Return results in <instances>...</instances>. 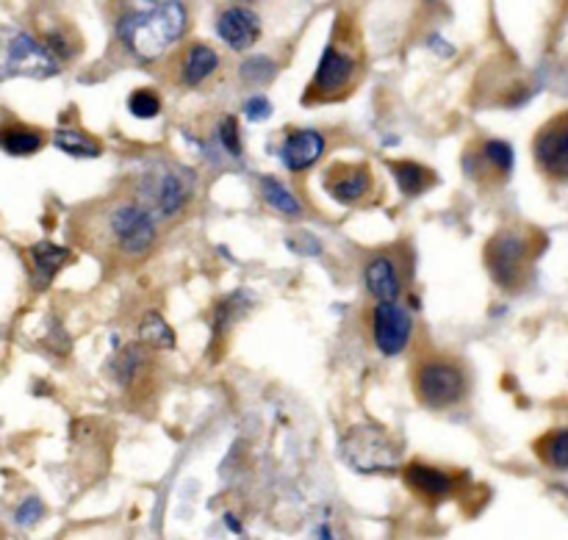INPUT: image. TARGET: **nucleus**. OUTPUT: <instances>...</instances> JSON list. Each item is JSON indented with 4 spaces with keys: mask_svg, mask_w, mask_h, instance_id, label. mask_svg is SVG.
I'll list each match as a JSON object with an SVG mask.
<instances>
[{
    "mask_svg": "<svg viewBox=\"0 0 568 540\" xmlns=\"http://www.w3.org/2000/svg\"><path fill=\"white\" fill-rule=\"evenodd\" d=\"M116 37L139 59H159L186 31L183 0H116Z\"/></svg>",
    "mask_w": 568,
    "mask_h": 540,
    "instance_id": "nucleus-1",
    "label": "nucleus"
},
{
    "mask_svg": "<svg viewBox=\"0 0 568 540\" xmlns=\"http://www.w3.org/2000/svg\"><path fill=\"white\" fill-rule=\"evenodd\" d=\"M361 72H364V53H361L358 37L353 28L338 26L322 53L314 81L308 83L305 103H331V100L347 98L358 86Z\"/></svg>",
    "mask_w": 568,
    "mask_h": 540,
    "instance_id": "nucleus-2",
    "label": "nucleus"
},
{
    "mask_svg": "<svg viewBox=\"0 0 568 540\" xmlns=\"http://www.w3.org/2000/svg\"><path fill=\"white\" fill-rule=\"evenodd\" d=\"M194 194L192 170L181 164H153L139 181V197L144 208L159 216H178Z\"/></svg>",
    "mask_w": 568,
    "mask_h": 540,
    "instance_id": "nucleus-3",
    "label": "nucleus"
},
{
    "mask_svg": "<svg viewBox=\"0 0 568 540\" xmlns=\"http://www.w3.org/2000/svg\"><path fill=\"white\" fill-rule=\"evenodd\" d=\"M342 455L361 475H392L399 466V447L383 427L355 425L342 438Z\"/></svg>",
    "mask_w": 568,
    "mask_h": 540,
    "instance_id": "nucleus-4",
    "label": "nucleus"
},
{
    "mask_svg": "<svg viewBox=\"0 0 568 540\" xmlns=\"http://www.w3.org/2000/svg\"><path fill=\"white\" fill-rule=\"evenodd\" d=\"M532 261V236L519 227H505L491 242L486 244V266L491 272L494 283L508 292L525 283L527 269Z\"/></svg>",
    "mask_w": 568,
    "mask_h": 540,
    "instance_id": "nucleus-5",
    "label": "nucleus"
},
{
    "mask_svg": "<svg viewBox=\"0 0 568 540\" xmlns=\"http://www.w3.org/2000/svg\"><path fill=\"white\" fill-rule=\"evenodd\" d=\"M466 371L455 360L430 358L414 369V394L425 408L444 410L466 397Z\"/></svg>",
    "mask_w": 568,
    "mask_h": 540,
    "instance_id": "nucleus-6",
    "label": "nucleus"
},
{
    "mask_svg": "<svg viewBox=\"0 0 568 540\" xmlns=\"http://www.w3.org/2000/svg\"><path fill=\"white\" fill-rule=\"evenodd\" d=\"M153 211L144 208L142 203H120L109 211V238L114 242L116 253L128 258H142L155 244V220Z\"/></svg>",
    "mask_w": 568,
    "mask_h": 540,
    "instance_id": "nucleus-7",
    "label": "nucleus"
},
{
    "mask_svg": "<svg viewBox=\"0 0 568 540\" xmlns=\"http://www.w3.org/2000/svg\"><path fill=\"white\" fill-rule=\"evenodd\" d=\"M414 336V316L394 299V303H377L372 310V342L383 355L394 358L408 349Z\"/></svg>",
    "mask_w": 568,
    "mask_h": 540,
    "instance_id": "nucleus-8",
    "label": "nucleus"
},
{
    "mask_svg": "<svg viewBox=\"0 0 568 540\" xmlns=\"http://www.w3.org/2000/svg\"><path fill=\"white\" fill-rule=\"evenodd\" d=\"M6 75H26V78H53L59 75V64H55L53 53L48 44H39L37 39L28 33H14L6 48L3 61Z\"/></svg>",
    "mask_w": 568,
    "mask_h": 540,
    "instance_id": "nucleus-9",
    "label": "nucleus"
},
{
    "mask_svg": "<svg viewBox=\"0 0 568 540\" xmlns=\"http://www.w3.org/2000/svg\"><path fill=\"white\" fill-rule=\"evenodd\" d=\"M325 192L342 205H364L375 197V175L366 164L338 161L327 166Z\"/></svg>",
    "mask_w": 568,
    "mask_h": 540,
    "instance_id": "nucleus-10",
    "label": "nucleus"
},
{
    "mask_svg": "<svg viewBox=\"0 0 568 540\" xmlns=\"http://www.w3.org/2000/svg\"><path fill=\"white\" fill-rule=\"evenodd\" d=\"M538 166L552 181H568V114L549 120L532 142Z\"/></svg>",
    "mask_w": 568,
    "mask_h": 540,
    "instance_id": "nucleus-11",
    "label": "nucleus"
},
{
    "mask_svg": "<svg viewBox=\"0 0 568 540\" xmlns=\"http://www.w3.org/2000/svg\"><path fill=\"white\" fill-rule=\"evenodd\" d=\"M514 161L516 153L508 142H503V139H486V142L477 144V147H471L464 155V172L469 177H475V181H483L486 172H491L494 177L505 181L514 172Z\"/></svg>",
    "mask_w": 568,
    "mask_h": 540,
    "instance_id": "nucleus-12",
    "label": "nucleus"
},
{
    "mask_svg": "<svg viewBox=\"0 0 568 540\" xmlns=\"http://www.w3.org/2000/svg\"><path fill=\"white\" fill-rule=\"evenodd\" d=\"M216 33L236 53L253 48L261 37V17L247 6H231L216 17Z\"/></svg>",
    "mask_w": 568,
    "mask_h": 540,
    "instance_id": "nucleus-13",
    "label": "nucleus"
},
{
    "mask_svg": "<svg viewBox=\"0 0 568 540\" xmlns=\"http://www.w3.org/2000/svg\"><path fill=\"white\" fill-rule=\"evenodd\" d=\"M325 155V136L311 128H297L288 131L283 139L281 161L288 172H305Z\"/></svg>",
    "mask_w": 568,
    "mask_h": 540,
    "instance_id": "nucleus-14",
    "label": "nucleus"
},
{
    "mask_svg": "<svg viewBox=\"0 0 568 540\" xmlns=\"http://www.w3.org/2000/svg\"><path fill=\"white\" fill-rule=\"evenodd\" d=\"M366 292L377 299V303H394L403 294V277H399L397 261L388 253L375 255L364 269Z\"/></svg>",
    "mask_w": 568,
    "mask_h": 540,
    "instance_id": "nucleus-15",
    "label": "nucleus"
},
{
    "mask_svg": "<svg viewBox=\"0 0 568 540\" xmlns=\"http://www.w3.org/2000/svg\"><path fill=\"white\" fill-rule=\"evenodd\" d=\"M405 482H408L410 491L419 493L422 499H430V502H442L455 493V477L427 463H410L405 469Z\"/></svg>",
    "mask_w": 568,
    "mask_h": 540,
    "instance_id": "nucleus-16",
    "label": "nucleus"
},
{
    "mask_svg": "<svg viewBox=\"0 0 568 540\" xmlns=\"http://www.w3.org/2000/svg\"><path fill=\"white\" fill-rule=\"evenodd\" d=\"M28 258H31V281L33 288H48L53 283V277L59 275L61 266L70 261V249L55 247L50 242H39L28 249Z\"/></svg>",
    "mask_w": 568,
    "mask_h": 540,
    "instance_id": "nucleus-17",
    "label": "nucleus"
},
{
    "mask_svg": "<svg viewBox=\"0 0 568 540\" xmlns=\"http://www.w3.org/2000/svg\"><path fill=\"white\" fill-rule=\"evenodd\" d=\"M220 67V55H216L214 48L209 44H189L186 53H183L181 61V78L186 86H200L203 81H209L211 75Z\"/></svg>",
    "mask_w": 568,
    "mask_h": 540,
    "instance_id": "nucleus-18",
    "label": "nucleus"
},
{
    "mask_svg": "<svg viewBox=\"0 0 568 540\" xmlns=\"http://www.w3.org/2000/svg\"><path fill=\"white\" fill-rule=\"evenodd\" d=\"M0 144L9 155H33L37 150H42L44 133L31 125H22V122H9L0 131Z\"/></svg>",
    "mask_w": 568,
    "mask_h": 540,
    "instance_id": "nucleus-19",
    "label": "nucleus"
},
{
    "mask_svg": "<svg viewBox=\"0 0 568 540\" xmlns=\"http://www.w3.org/2000/svg\"><path fill=\"white\" fill-rule=\"evenodd\" d=\"M392 172L399 192L408 194V197H419L436 183V175L416 161H392Z\"/></svg>",
    "mask_w": 568,
    "mask_h": 540,
    "instance_id": "nucleus-20",
    "label": "nucleus"
},
{
    "mask_svg": "<svg viewBox=\"0 0 568 540\" xmlns=\"http://www.w3.org/2000/svg\"><path fill=\"white\" fill-rule=\"evenodd\" d=\"M53 144L61 150V153L72 155V159H98V155L103 153L98 139L78 131V128H61V131H55Z\"/></svg>",
    "mask_w": 568,
    "mask_h": 540,
    "instance_id": "nucleus-21",
    "label": "nucleus"
},
{
    "mask_svg": "<svg viewBox=\"0 0 568 540\" xmlns=\"http://www.w3.org/2000/svg\"><path fill=\"white\" fill-rule=\"evenodd\" d=\"M536 452L549 469L568 471V427L547 432V436L536 444Z\"/></svg>",
    "mask_w": 568,
    "mask_h": 540,
    "instance_id": "nucleus-22",
    "label": "nucleus"
},
{
    "mask_svg": "<svg viewBox=\"0 0 568 540\" xmlns=\"http://www.w3.org/2000/svg\"><path fill=\"white\" fill-rule=\"evenodd\" d=\"M261 197H264V203L270 205V208H275L277 214H286V216L303 214L300 200L294 197V194L277 181V177H264V181H261Z\"/></svg>",
    "mask_w": 568,
    "mask_h": 540,
    "instance_id": "nucleus-23",
    "label": "nucleus"
},
{
    "mask_svg": "<svg viewBox=\"0 0 568 540\" xmlns=\"http://www.w3.org/2000/svg\"><path fill=\"white\" fill-rule=\"evenodd\" d=\"M139 338H142V342L153 349L175 347V333H172V327L166 325L164 316L155 314V310L144 314V319L139 322Z\"/></svg>",
    "mask_w": 568,
    "mask_h": 540,
    "instance_id": "nucleus-24",
    "label": "nucleus"
},
{
    "mask_svg": "<svg viewBox=\"0 0 568 540\" xmlns=\"http://www.w3.org/2000/svg\"><path fill=\"white\" fill-rule=\"evenodd\" d=\"M244 310H247V303H244L242 292L231 294V297L220 305V310H216V319H214V342H222V336L227 333V327H231L239 316H244Z\"/></svg>",
    "mask_w": 568,
    "mask_h": 540,
    "instance_id": "nucleus-25",
    "label": "nucleus"
},
{
    "mask_svg": "<svg viewBox=\"0 0 568 540\" xmlns=\"http://www.w3.org/2000/svg\"><path fill=\"white\" fill-rule=\"evenodd\" d=\"M128 111H131L136 120H153L161 111V98L153 89H136V92L128 94Z\"/></svg>",
    "mask_w": 568,
    "mask_h": 540,
    "instance_id": "nucleus-26",
    "label": "nucleus"
},
{
    "mask_svg": "<svg viewBox=\"0 0 568 540\" xmlns=\"http://www.w3.org/2000/svg\"><path fill=\"white\" fill-rule=\"evenodd\" d=\"M142 360H144V355H142V349H139V347H128L125 353L116 355V360H114L116 380H120L122 386H128V383L136 377V369L142 366Z\"/></svg>",
    "mask_w": 568,
    "mask_h": 540,
    "instance_id": "nucleus-27",
    "label": "nucleus"
},
{
    "mask_svg": "<svg viewBox=\"0 0 568 540\" xmlns=\"http://www.w3.org/2000/svg\"><path fill=\"white\" fill-rule=\"evenodd\" d=\"M242 81H247V83H266V81H272V78H275V64H272L270 59H264V55H258V59H250V61H244L242 64Z\"/></svg>",
    "mask_w": 568,
    "mask_h": 540,
    "instance_id": "nucleus-28",
    "label": "nucleus"
},
{
    "mask_svg": "<svg viewBox=\"0 0 568 540\" xmlns=\"http://www.w3.org/2000/svg\"><path fill=\"white\" fill-rule=\"evenodd\" d=\"M216 139L231 155H242V139H239V122L231 114H225L216 125Z\"/></svg>",
    "mask_w": 568,
    "mask_h": 540,
    "instance_id": "nucleus-29",
    "label": "nucleus"
},
{
    "mask_svg": "<svg viewBox=\"0 0 568 540\" xmlns=\"http://www.w3.org/2000/svg\"><path fill=\"white\" fill-rule=\"evenodd\" d=\"M42 516H44L42 502L31 497V499H26V502H22L20 508H17V524H20V527H33L39 519H42Z\"/></svg>",
    "mask_w": 568,
    "mask_h": 540,
    "instance_id": "nucleus-30",
    "label": "nucleus"
},
{
    "mask_svg": "<svg viewBox=\"0 0 568 540\" xmlns=\"http://www.w3.org/2000/svg\"><path fill=\"white\" fill-rule=\"evenodd\" d=\"M272 114V103L266 98H250L247 103H244V116H247L250 122H261V120H270Z\"/></svg>",
    "mask_w": 568,
    "mask_h": 540,
    "instance_id": "nucleus-31",
    "label": "nucleus"
}]
</instances>
